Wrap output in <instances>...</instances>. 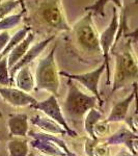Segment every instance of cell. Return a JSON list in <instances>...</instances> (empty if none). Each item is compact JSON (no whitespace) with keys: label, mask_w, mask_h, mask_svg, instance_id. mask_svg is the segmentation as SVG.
<instances>
[{"label":"cell","mask_w":138,"mask_h":156,"mask_svg":"<svg viewBox=\"0 0 138 156\" xmlns=\"http://www.w3.org/2000/svg\"><path fill=\"white\" fill-rule=\"evenodd\" d=\"M18 74L16 76V84L20 90L26 93H30L34 87V78L30 72L28 66H24L18 70Z\"/></svg>","instance_id":"obj_14"},{"label":"cell","mask_w":138,"mask_h":156,"mask_svg":"<svg viewBox=\"0 0 138 156\" xmlns=\"http://www.w3.org/2000/svg\"><path fill=\"white\" fill-rule=\"evenodd\" d=\"M33 40H34V34L30 30L28 34H27V36L9 52V54L7 56V65H9V69L26 53L27 50L30 48V45L32 44Z\"/></svg>","instance_id":"obj_12"},{"label":"cell","mask_w":138,"mask_h":156,"mask_svg":"<svg viewBox=\"0 0 138 156\" xmlns=\"http://www.w3.org/2000/svg\"><path fill=\"white\" fill-rule=\"evenodd\" d=\"M9 129L11 135L26 136L28 132V117L25 114H18L9 118Z\"/></svg>","instance_id":"obj_13"},{"label":"cell","mask_w":138,"mask_h":156,"mask_svg":"<svg viewBox=\"0 0 138 156\" xmlns=\"http://www.w3.org/2000/svg\"><path fill=\"white\" fill-rule=\"evenodd\" d=\"M0 118H1V114H0Z\"/></svg>","instance_id":"obj_23"},{"label":"cell","mask_w":138,"mask_h":156,"mask_svg":"<svg viewBox=\"0 0 138 156\" xmlns=\"http://www.w3.org/2000/svg\"><path fill=\"white\" fill-rule=\"evenodd\" d=\"M54 36L48 37V39L44 40V41L37 43V44L33 45V46L31 47L30 49H28L26 51V53H25L23 56L20 58L18 62H16V64L12 66L11 69H9V76H11V82L14 80V76L16 75L17 71L20 69V68L26 66V65L30 64V62H32L33 59H36L37 56H39V54H41L43 51H44V49L46 48L47 46H48V44L50 42L52 41V40L54 39Z\"/></svg>","instance_id":"obj_10"},{"label":"cell","mask_w":138,"mask_h":156,"mask_svg":"<svg viewBox=\"0 0 138 156\" xmlns=\"http://www.w3.org/2000/svg\"><path fill=\"white\" fill-rule=\"evenodd\" d=\"M11 82V76H9V68L7 65V57H0V84L7 87Z\"/></svg>","instance_id":"obj_18"},{"label":"cell","mask_w":138,"mask_h":156,"mask_svg":"<svg viewBox=\"0 0 138 156\" xmlns=\"http://www.w3.org/2000/svg\"><path fill=\"white\" fill-rule=\"evenodd\" d=\"M30 30H31L30 27L24 26L22 29H20L19 31H17L16 34H15V36L12 37V39L9 40V42H7V44L5 45V47H4V48L2 49V51L0 52V57L5 56V55L9 53V52L11 51V50L14 48L17 44H19V43L27 36V34H28Z\"/></svg>","instance_id":"obj_15"},{"label":"cell","mask_w":138,"mask_h":156,"mask_svg":"<svg viewBox=\"0 0 138 156\" xmlns=\"http://www.w3.org/2000/svg\"><path fill=\"white\" fill-rule=\"evenodd\" d=\"M0 96L9 104L17 107L27 106V105L32 106L36 102L33 97L28 95V93L20 89H12V87H0Z\"/></svg>","instance_id":"obj_9"},{"label":"cell","mask_w":138,"mask_h":156,"mask_svg":"<svg viewBox=\"0 0 138 156\" xmlns=\"http://www.w3.org/2000/svg\"><path fill=\"white\" fill-rule=\"evenodd\" d=\"M40 15L43 21L52 28L70 29L60 9L59 0H47L44 4H42L40 9Z\"/></svg>","instance_id":"obj_5"},{"label":"cell","mask_w":138,"mask_h":156,"mask_svg":"<svg viewBox=\"0 0 138 156\" xmlns=\"http://www.w3.org/2000/svg\"><path fill=\"white\" fill-rule=\"evenodd\" d=\"M117 27H119V18H117V11L116 9H113V15L112 19L110 21L106 29L103 31V34L100 36V46H101L103 56H104V64L105 69L107 71V84H110V69H109V50L113 45V41L115 39V34H116Z\"/></svg>","instance_id":"obj_7"},{"label":"cell","mask_w":138,"mask_h":156,"mask_svg":"<svg viewBox=\"0 0 138 156\" xmlns=\"http://www.w3.org/2000/svg\"><path fill=\"white\" fill-rule=\"evenodd\" d=\"M22 19V15H14V16H9L6 18H2L0 20V30H5L12 27L16 26L20 23Z\"/></svg>","instance_id":"obj_19"},{"label":"cell","mask_w":138,"mask_h":156,"mask_svg":"<svg viewBox=\"0 0 138 156\" xmlns=\"http://www.w3.org/2000/svg\"><path fill=\"white\" fill-rule=\"evenodd\" d=\"M115 56H116V67H115L112 92L122 87L131 80L136 79L138 72L136 56L133 53L131 42L126 43L119 53L115 52Z\"/></svg>","instance_id":"obj_2"},{"label":"cell","mask_w":138,"mask_h":156,"mask_svg":"<svg viewBox=\"0 0 138 156\" xmlns=\"http://www.w3.org/2000/svg\"><path fill=\"white\" fill-rule=\"evenodd\" d=\"M19 3H20L19 0H9V1L6 2L4 1L3 3L0 4V20L4 18L14 9H16L19 5Z\"/></svg>","instance_id":"obj_20"},{"label":"cell","mask_w":138,"mask_h":156,"mask_svg":"<svg viewBox=\"0 0 138 156\" xmlns=\"http://www.w3.org/2000/svg\"><path fill=\"white\" fill-rule=\"evenodd\" d=\"M7 149L12 156H25L28 154V145L25 140H12L9 143Z\"/></svg>","instance_id":"obj_16"},{"label":"cell","mask_w":138,"mask_h":156,"mask_svg":"<svg viewBox=\"0 0 138 156\" xmlns=\"http://www.w3.org/2000/svg\"><path fill=\"white\" fill-rule=\"evenodd\" d=\"M88 114L86 115V119H85V130H86V132L88 133V135H90V137L94 138V140H96V135H95L94 133V126L96 125V123L101 119L102 115L100 114L98 110H96L95 108H91V109H89Z\"/></svg>","instance_id":"obj_17"},{"label":"cell","mask_w":138,"mask_h":156,"mask_svg":"<svg viewBox=\"0 0 138 156\" xmlns=\"http://www.w3.org/2000/svg\"><path fill=\"white\" fill-rule=\"evenodd\" d=\"M67 84L69 92L64 103V115L67 119H70L74 123H79L89 109L97 106L98 99L94 95L91 96L82 92L72 79H70Z\"/></svg>","instance_id":"obj_1"},{"label":"cell","mask_w":138,"mask_h":156,"mask_svg":"<svg viewBox=\"0 0 138 156\" xmlns=\"http://www.w3.org/2000/svg\"><path fill=\"white\" fill-rule=\"evenodd\" d=\"M104 70H105V64H103L98 69H95L94 71L88 73H84V74H69V73L64 71L60 72V74L70 78L72 80L79 81L81 84H83L94 96H96L99 104L102 105L103 100L101 99V96H100V93H99V81Z\"/></svg>","instance_id":"obj_6"},{"label":"cell","mask_w":138,"mask_h":156,"mask_svg":"<svg viewBox=\"0 0 138 156\" xmlns=\"http://www.w3.org/2000/svg\"><path fill=\"white\" fill-rule=\"evenodd\" d=\"M55 50H56V45L51 49L48 55L40 60L36 68V82L37 90H48L54 96H58L59 77L56 62L54 59Z\"/></svg>","instance_id":"obj_3"},{"label":"cell","mask_w":138,"mask_h":156,"mask_svg":"<svg viewBox=\"0 0 138 156\" xmlns=\"http://www.w3.org/2000/svg\"><path fill=\"white\" fill-rule=\"evenodd\" d=\"M9 34L7 31H2L1 34H0V52L2 51V49L5 47V45L7 44V42H9Z\"/></svg>","instance_id":"obj_22"},{"label":"cell","mask_w":138,"mask_h":156,"mask_svg":"<svg viewBox=\"0 0 138 156\" xmlns=\"http://www.w3.org/2000/svg\"><path fill=\"white\" fill-rule=\"evenodd\" d=\"M74 34L77 44L84 51L90 53L100 54L102 52L100 46L99 34L91 21V12L82 18L74 26Z\"/></svg>","instance_id":"obj_4"},{"label":"cell","mask_w":138,"mask_h":156,"mask_svg":"<svg viewBox=\"0 0 138 156\" xmlns=\"http://www.w3.org/2000/svg\"><path fill=\"white\" fill-rule=\"evenodd\" d=\"M31 107L44 112L45 114L48 115V117H50V119L58 123L60 126L66 130V132L69 135H73V136H75V135H76V133L73 131L71 128L69 127V125H67V121H66V119H64V115H62L61 109H60L58 103H57L56 96L51 95L48 99L44 100V101H42V102H37L36 101Z\"/></svg>","instance_id":"obj_8"},{"label":"cell","mask_w":138,"mask_h":156,"mask_svg":"<svg viewBox=\"0 0 138 156\" xmlns=\"http://www.w3.org/2000/svg\"><path fill=\"white\" fill-rule=\"evenodd\" d=\"M109 0H97L96 3L94 4V5L89 6V7H86V9H88V11H92L94 12H96V14H99V15H103L104 12H103V9H104V6L105 4L108 2ZM112 1L114 2L116 5L120 6L122 4H120V1L119 0H112Z\"/></svg>","instance_id":"obj_21"},{"label":"cell","mask_w":138,"mask_h":156,"mask_svg":"<svg viewBox=\"0 0 138 156\" xmlns=\"http://www.w3.org/2000/svg\"><path fill=\"white\" fill-rule=\"evenodd\" d=\"M135 96H136V82H134L133 84V92L131 93V95H129L126 99L122 100V101L117 102L116 104L112 107L111 112L107 118L106 122H119V121L125 120L126 115L128 114V109L129 106L131 105V103L134 100Z\"/></svg>","instance_id":"obj_11"}]
</instances>
